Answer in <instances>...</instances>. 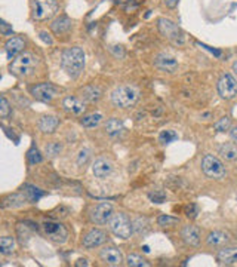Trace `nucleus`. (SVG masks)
Returning <instances> with one entry per match:
<instances>
[{
    "mask_svg": "<svg viewBox=\"0 0 237 267\" xmlns=\"http://www.w3.org/2000/svg\"><path fill=\"white\" fill-rule=\"evenodd\" d=\"M140 98V90L132 85H122L112 92V102L120 108H129L135 106Z\"/></svg>",
    "mask_w": 237,
    "mask_h": 267,
    "instance_id": "nucleus-3",
    "label": "nucleus"
},
{
    "mask_svg": "<svg viewBox=\"0 0 237 267\" xmlns=\"http://www.w3.org/2000/svg\"><path fill=\"white\" fill-rule=\"evenodd\" d=\"M44 152H46V154H48L49 158H54V156L60 154V152H61V144H58V142H50V144H48V146L44 147Z\"/></svg>",
    "mask_w": 237,
    "mask_h": 267,
    "instance_id": "nucleus-37",
    "label": "nucleus"
},
{
    "mask_svg": "<svg viewBox=\"0 0 237 267\" xmlns=\"http://www.w3.org/2000/svg\"><path fill=\"white\" fill-rule=\"evenodd\" d=\"M101 120H102V114H100V113H92V114L84 116V118L80 120V124H82L84 128H95V126H98V125L101 124Z\"/></svg>",
    "mask_w": 237,
    "mask_h": 267,
    "instance_id": "nucleus-28",
    "label": "nucleus"
},
{
    "mask_svg": "<svg viewBox=\"0 0 237 267\" xmlns=\"http://www.w3.org/2000/svg\"><path fill=\"white\" fill-rule=\"evenodd\" d=\"M220 156L227 160V162H234L237 160V144L236 142H224L220 147Z\"/></svg>",
    "mask_w": 237,
    "mask_h": 267,
    "instance_id": "nucleus-24",
    "label": "nucleus"
},
{
    "mask_svg": "<svg viewBox=\"0 0 237 267\" xmlns=\"http://www.w3.org/2000/svg\"><path fill=\"white\" fill-rule=\"evenodd\" d=\"M27 158H28V162L32 164V165H36V164H40L42 162V154H40V152L36 148V147H32V150L28 152V154H27Z\"/></svg>",
    "mask_w": 237,
    "mask_h": 267,
    "instance_id": "nucleus-36",
    "label": "nucleus"
},
{
    "mask_svg": "<svg viewBox=\"0 0 237 267\" xmlns=\"http://www.w3.org/2000/svg\"><path fill=\"white\" fill-rule=\"evenodd\" d=\"M202 171L204 172V176L214 180H222L227 176V170L222 164V160H220L216 156L212 154H206L202 159Z\"/></svg>",
    "mask_w": 237,
    "mask_h": 267,
    "instance_id": "nucleus-7",
    "label": "nucleus"
},
{
    "mask_svg": "<svg viewBox=\"0 0 237 267\" xmlns=\"http://www.w3.org/2000/svg\"><path fill=\"white\" fill-rule=\"evenodd\" d=\"M92 172H94V176L96 178L104 180V178H107L108 176H112V172H113V164L108 159H104V158L96 159L95 164L92 165Z\"/></svg>",
    "mask_w": 237,
    "mask_h": 267,
    "instance_id": "nucleus-16",
    "label": "nucleus"
},
{
    "mask_svg": "<svg viewBox=\"0 0 237 267\" xmlns=\"http://www.w3.org/2000/svg\"><path fill=\"white\" fill-rule=\"evenodd\" d=\"M106 131H107V134L110 136H118L120 134L124 131V128H123V124L118 119L112 118V119H108L106 122Z\"/></svg>",
    "mask_w": 237,
    "mask_h": 267,
    "instance_id": "nucleus-25",
    "label": "nucleus"
},
{
    "mask_svg": "<svg viewBox=\"0 0 237 267\" xmlns=\"http://www.w3.org/2000/svg\"><path fill=\"white\" fill-rule=\"evenodd\" d=\"M148 199L154 204H163L166 200V193L163 190H152L148 193Z\"/></svg>",
    "mask_w": 237,
    "mask_h": 267,
    "instance_id": "nucleus-33",
    "label": "nucleus"
},
{
    "mask_svg": "<svg viewBox=\"0 0 237 267\" xmlns=\"http://www.w3.org/2000/svg\"><path fill=\"white\" fill-rule=\"evenodd\" d=\"M10 116V104L4 96L0 95V118H9Z\"/></svg>",
    "mask_w": 237,
    "mask_h": 267,
    "instance_id": "nucleus-35",
    "label": "nucleus"
},
{
    "mask_svg": "<svg viewBox=\"0 0 237 267\" xmlns=\"http://www.w3.org/2000/svg\"><path fill=\"white\" fill-rule=\"evenodd\" d=\"M233 72H234V74L237 76V61L233 64Z\"/></svg>",
    "mask_w": 237,
    "mask_h": 267,
    "instance_id": "nucleus-44",
    "label": "nucleus"
},
{
    "mask_svg": "<svg viewBox=\"0 0 237 267\" xmlns=\"http://www.w3.org/2000/svg\"><path fill=\"white\" fill-rule=\"evenodd\" d=\"M107 242V232L101 230V228H92L89 230L84 236H83V246L86 250H92V248H98L102 244Z\"/></svg>",
    "mask_w": 237,
    "mask_h": 267,
    "instance_id": "nucleus-13",
    "label": "nucleus"
},
{
    "mask_svg": "<svg viewBox=\"0 0 237 267\" xmlns=\"http://www.w3.org/2000/svg\"><path fill=\"white\" fill-rule=\"evenodd\" d=\"M216 260L221 266H233L237 263V248L236 246H227L220 250L216 254Z\"/></svg>",
    "mask_w": 237,
    "mask_h": 267,
    "instance_id": "nucleus-18",
    "label": "nucleus"
},
{
    "mask_svg": "<svg viewBox=\"0 0 237 267\" xmlns=\"http://www.w3.org/2000/svg\"><path fill=\"white\" fill-rule=\"evenodd\" d=\"M181 238L188 246H198L200 244V232L196 226H186L181 232Z\"/></svg>",
    "mask_w": 237,
    "mask_h": 267,
    "instance_id": "nucleus-21",
    "label": "nucleus"
},
{
    "mask_svg": "<svg viewBox=\"0 0 237 267\" xmlns=\"http://www.w3.org/2000/svg\"><path fill=\"white\" fill-rule=\"evenodd\" d=\"M100 256H101V260L108 266H120L123 263L122 252L114 246H107V248L101 250Z\"/></svg>",
    "mask_w": 237,
    "mask_h": 267,
    "instance_id": "nucleus-15",
    "label": "nucleus"
},
{
    "mask_svg": "<svg viewBox=\"0 0 237 267\" xmlns=\"http://www.w3.org/2000/svg\"><path fill=\"white\" fill-rule=\"evenodd\" d=\"M110 230L114 236H118L120 239H129L134 233L132 230V222L129 220V217L123 212H116L112 216L110 222Z\"/></svg>",
    "mask_w": 237,
    "mask_h": 267,
    "instance_id": "nucleus-5",
    "label": "nucleus"
},
{
    "mask_svg": "<svg viewBox=\"0 0 237 267\" xmlns=\"http://www.w3.org/2000/svg\"><path fill=\"white\" fill-rule=\"evenodd\" d=\"M15 250V240L10 236H2L0 238V254L2 256H9Z\"/></svg>",
    "mask_w": 237,
    "mask_h": 267,
    "instance_id": "nucleus-26",
    "label": "nucleus"
},
{
    "mask_svg": "<svg viewBox=\"0 0 237 267\" xmlns=\"http://www.w3.org/2000/svg\"><path fill=\"white\" fill-rule=\"evenodd\" d=\"M76 266L80 267V266H89V263H88V260H84V258H80V260H78V263H76Z\"/></svg>",
    "mask_w": 237,
    "mask_h": 267,
    "instance_id": "nucleus-43",
    "label": "nucleus"
},
{
    "mask_svg": "<svg viewBox=\"0 0 237 267\" xmlns=\"http://www.w3.org/2000/svg\"><path fill=\"white\" fill-rule=\"evenodd\" d=\"M218 94L221 95V98L224 100H233L237 95V80L236 78L230 73L224 74L220 80H218Z\"/></svg>",
    "mask_w": 237,
    "mask_h": 267,
    "instance_id": "nucleus-9",
    "label": "nucleus"
},
{
    "mask_svg": "<svg viewBox=\"0 0 237 267\" xmlns=\"http://www.w3.org/2000/svg\"><path fill=\"white\" fill-rule=\"evenodd\" d=\"M113 214H114L113 205L108 202H102V204H98L96 206H94V210L90 211V222L98 224V226H102V224H107L110 222Z\"/></svg>",
    "mask_w": 237,
    "mask_h": 267,
    "instance_id": "nucleus-10",
    "label": "nucleus"
},
{
    "mask_svg": "<svg viewBox=\"0 0 237 267\" xmlns=\"http://www.w3.org/2000/svg\"><path fill=\"white\" fill-rule=\"evenodd\" d=\"M89 159H90V150H88V148L80 150L79 154H78V165H79V166L86 165Z\"/></svg>",
    "mask_w": 237,
    "mask_h": 267,
    "instance_id": "nucleus-38",
    "label": "nucleus"
},
{
    "mask_svg": "<svg viewBox=\"0 0 237 267\" xmlns=\"http://www.w3.org/2000/svg\"><path fill=\"white\" fill-rule=\"evenodd\" d=\"M126 264L130 267H148L150 266V263H148L146 258H142L141 256H138V254H130V256H128V258H126Z\"/></svg>",
    "mask_w": 237,
    "mask_h": 267,
    "instance_id": "nucleus-29",
    "label": "nucleus"
},
{
    "mask_svg": "<svg viewBox=\"0 0 237 267\" xmlns=\"http://www.w3.org/2000/svg\"><path fill=\"white\" fill-rule=\"evenodd\" d=\"M84 50L80 46L67 48L61 54V68L72 79H78L84 68Z\"/></svg>",
    "mask_w": 237,
    "mask_h": 267,
    "instance_id": "nucleus-1",
    "label": "nucleus"
},
{
    "mask_svg": "<svg viewBox=\"0 0 237 267\" xmlns=\"http://www.w3.org/2000/svg\"><path fill=\"white\" fill-rule=\"evenodd\" d=\"M176 138H178V135L172 130H166V131H162V132L158 134V141L162 144H169V142L175 141Z\"/></svg>",
    "mask_w": 237,
    "mask_h": 267,
    "instance_id": "nucleus-31",
    "label": "nucleus"
},
{
    "mask_svg": "<svg viewBox=\"0 0 237 267\" xmlns=\"http://www.w3.org/2000/svg\"><path fill=\"white\" fill-rule=\"evenodd\" d=\"M58 10L56 0H33L32 2V16L36 21H44L52 18Z\"/></svg>",
    "mask_w": 237,
    "mask_h": 267,
    "instance_id": "nucleus-6",
    "label": "nucleus"
},
{
    "mask_svg": "<svg viewBox=\"0 0 237 267\" xmlns=\"http://www.w3.org/2000/svg\"><path fill=\"white\" fill-rule=\"evenodd\" d=\"M138 4H140V0H129V2H128L126 9H128V10H132V9H135Z\"/></svg>",
    "mask_w": 237,
    "mask_h": 267,
    "instance_id": "nucleus-40",
    "label": "nucleus"
},
{
    "mask_svg": "<svg viewBox=\"0 0 237 267\" xmlns=\"http://www.w3.org/2000/svg\"><path fill=\"white\" fill-rule=\"evenodd\" d=\"M158 28L160 34L174 44H184L186 42V33L174 21L168 18H158Z\"/></svg>",
    "mask_w": 237,
    "mask_h": 267,
    "instance_id": "nucleus-4",
    "label": "nucleus"
},
{
    "mask_svg": "<svg viewBox=\"0 0 237 267\" xmlns=\"http://www.w3.org/2000/svg\"><path fill=\"white\" fill-rule=\"evenodd\" d=\"M38 56L32 52H21L18 54L9 64V72L16 78H28L36 72L38 67Z\"/></svg>",
    "mask_w": 237,
    "mask_h": 267,
    "instance_id": "nucleus-2",
    "label": "nucleus"
},
{
    "mask_svg": "<svg viewBox=\"0 0 237 267\" xmlns=\"http://www.w3.org/2000/svg\"><path fill=\"white\" fill-rule=\"evenodd\" d=\"M228 242H230V236H228V233H226L222 230H214L206 238V244L210 248H221Z\"/></svg>",
    "mask_w": 237,
    "mask_h": 267,
    "instance_id": "nucleus-19",
    "label": "nucleus"
},
{
    "mask_svg": "<svg viewBox=\"0 0 237 267\" xmlns=\"http://www.w3.org/2000/svg\"><path fill=\"white\" fill-rule=\"evenodd\" d=\"M42 228L44 236L56 245H62L68 240V230L61 222H44L42 224Z\"/></svg>",
    "mask_w": 237,
    "mask_h": 267,
    "instance_id": "nucleus-8",
    "label": "nucleus"
},
{
    "mask_svg": "<svg viewBox=\"0 0 237 267\" xmlns=\"http://www.w3.org/2000/svg\"><path fill=\"white\" fill-rule=\"evenodd\" d=\"M154 66L158 70L163 72V73H175L180 67V62L174 55H170L168 52H162L154 58Z\"/></svg>",
    "mask_w": 237,
    "mask_h": 267,
    "instance_id": "nucleus-12",
    "label": "nucleus"
},
{
    "mask_svg": "<svg viewBox=\"0 0 237 267\" xmlns=\"http://www.w3.org/2000/svg\"><path fill=\"white\" fill-rule=\"evenodd\" d=\"M32 95L42 102H49L52 101L56 95H58V88L54 86L52 84H39V85H34L30 88Z\"/></svg>",
    "mask_w": 237,
    "mask_h": 267,
    "instance_id": "nucleus-11",
    "label": "nucleus"
},
{
    "mask_svg": "<svg viewBox=\"0 0 237 267\" xmlns=\"http://www.w3.org/2000/svg\"><path fill=\"white\" fill-rule=\"evenodd\" d=\"M58 125H60V119L52 114L43 116L39 120V130L43 134H54L56 131Z\"/></svg>",
    "mask_w": 237,
    "mask_h": 267,
    "instance_id": "nucleus-23",
    "label": "nucleus"
},
{
    "mask_svg": "<svg viewBox=\"0 0 237 267\" xmlns=\"http://www.w3.org/2000/svg\"><path fill=\"white\" fill-rule=\"evenodd\" d=\"M73 27V20L62 15V16H58L56 20L52 21L50 24V30L56 34V36H61V34H67Z\"/></svg>",
    "mask_w": 237,
    "mask_h": 267,
    "instance_id": "nucleus-17",
    "label": "nucleus"
},
{
    "mask_svg": "<svg viewBox=\"0 0 237 267\" xmlns=\"http://www.w3.org/2000/svg\"><path fill=\"white\" fill-rule=\"evenodd\" d=\"M62 108H64V112H67L70 114L80 116V114L84 113L86 104H84V101H82L78 96H66L62 100Z\"/></svg>",
    "mask_w": 237,
    "mask_h": 267,
    "instance_id": "nucleus-14",
    "label": "nucleus"
},
{
    "mask_svg": "<svg viewBox=\"0 0 237 267\" xmlns=\"http://www.w3.org/2000/svg\"><path fill=\"white\" fill-rule=\"evenodd\" d=\"M24 46H26V42H24V39H21V38H12V39H9V40L6 42V44H4L8 60L12 61L18 54L22 52Z\"/></svg>",
    "mask_w": 237,
    "mask_h": 267,
    "instance_id": "nucleus-20",
    "label": "nucleus"
},
{
    "mask_svg": "<svg viewBox=\"0 0 237 267\" xmlns=\"http://www.w3.org/2000/svg\"><path fill=\"white\" fill-rule=\"evenodd\" d=\"M150 228V222L147 218H142V217H140V218H136L135 222H132V230L135 232V233H146L147 230Z\"/></svg>",
    "mask_w": 237,
    "mask_h": 267,
    "instance_id": "nucleus-30",
    "label": "nucleus"
},
{
    "mask_svg": "<svg viewBox=\"0 0 237 267\" xmlns=\"http://www.w3.org/2000/svg\"><path fill=\"white\" fill-rule=\"evenodd\" d=\"M24 196L27 198L28 202L34 204V202H38L40 198L43 196V192L39 190L38 187H34V186L27 184V186H24Z\"/></svg>",
    "mask_w": 237,
    "mask_h": 267,
    "instance_id": "nucleus-27",
    "label": "nucleus"
},
{
    "mask_svg": "<svg viewBox=\"0 0 237 267\" xmlns=\"http://www.w3.org/2000/svg\"><path fill=\"white\" fill-rule=\"evenodd\" d=\"M230 136L237 142V125L233 126V128H230Z\"/></svg>",
    "mask_w": 237,
    "mask_h": 267,
    "instance_id": "nucleus-42",
    "label": "nucleus"
},
{
    "mask_svg": "<svg viewBox=\"0 0 237 267\" xmlns=\"http://www.w3.org/2000/svg\"><path fill=\"white\" fill-rule=\"evenodd\" d=\"M158 226H162V227H172V226H175V224H178L180 220L178 218H174V217H170V216H160L158 218Z\"/></svg>",
    "mask_w": 237,
    "mask_h": 267,
    "instance_id": "nucleus-34",
    "label": "nucleus"
},
{
    "mask_svg": "<svg viewBox=\"0 0 237 267\" xmlns=\"http://www.w3.org/2000/svg\"><path fill=\"white\" fill-rule=\"evenodd\" d=\"M163 3H164L169 9H174V8H176L178 0H163Z\"/></svg>",
    "mask_w": 237,
    "mask_h": 267,
    "instance_id": "nucleus-41",
    "label": "nucleus"
},
{
    "mask_svg": "<svg viewBox=\"0 0 237 267\" xmlns=\"http://www.w3.org/2000/svg\"><path fill=\"white\" fill-rule=\"evenodd\" d=\"M215 130L218 131V132H226V131H230V128H232V119L230 118H222V119H220L218 122H215Z\"/></svg>",
    "mask_w": 237,
    "mask_h": 267,
    "instance_id": "nucleus-32",
    "label": "nucleus"
},
{
    "mask_svg": "<svg viewBox=\"0 0 237 267\" xmlns=\"http://www.w3.org/2000/svg\"><path fill=\"white\" fill-rule=\"evenodd\" d=\"M39 38L43 40V42H44V44H52V38H50V34H49V33H46V32H40Z\"/></svg>",
    "mask_w": 237,
    "mask_h": 267,
    "instance_id": "nucleus-39",
    "label": "nucleus"
},
{
    "mask_svg": "<svg viewBox=\"0 0 237 267\" xmlns=\"http://www.w3.org/2000/svg\"><path fill=\"white\" fill-rule=\"evenodd\" d=\"M80 100L84 102H96L101 96H102V90L100 86L95 85H89L84 88L80 89Z\"/></svg>",
    "mask_w": 237,
    "mask_h": 267,
    "instance_id": "nucleus-22",
    "label": "nucleus"
}]
</instances>
